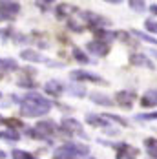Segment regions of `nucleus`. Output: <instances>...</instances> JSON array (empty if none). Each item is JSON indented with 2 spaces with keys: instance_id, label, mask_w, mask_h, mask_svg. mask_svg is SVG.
I'll list each match as a JSON object with an SVG mask.
<instances>
[{
  "instance_id": "nucleus-7",
  "label": "nucleus",
  "mask_w": 157,
  "mask_h": 159,
  "mask_svg": "<svg viewBox=\"0 0 157 159\" xmlns=\"http://www.w3.org/2000/svg\"><path fill=\"white\" fill-rule=\"evenodd\" d=\"M20 57H22L24 61H29V62H44V61H46V59H44L38 51H35V49H24V51L20 53Z\"/></svg>"
},
{
  "instance_id": "nucleus-36",
  "label": "nucleus",
  "mask_w": 157,
  "mask_h": 159,
  "mask_svg": "<svg viewBox=\"0 0 157 159\" xmlns=\"http://www.w3.org/2000/svg\"><path fill=\"white\" fill-rule=\"evenodd\" d=\"M0 121H2V119H0Z\"/></svg>"
},
{
  "instance_id": "nucleus-31",
  "label": "nucleus",
  "mask_w": 157,
  "mask_h": 159,
  "mask_svg": "<svg viewBox=\"0 0 157 159\" xmlns=\"http://www.w3.org/2000/svg\"><path fill=\"white\" fill-rule=\"evenodd\" d=\"M35 4H38V7H42V9H44V7L47 9V4H49V2H35Z\"/></svg>"
},
{
  "instance_id": "nucleus-17",
  "label": "nucleus",
  "mask_w": 157,
  "mask_h": 159,
  "mask_svg": "<svg viewBox=\"0 0 157 159\" xmlns=\"http://www.w3.org/2000/svg\"><path fill=\"white\" fill-rule=\"evenodd\" d=\"M0 139H6V141H18L20 135L16 134L15 130H2V132H0Z\"/></svg>"
},
{
  "instance_id": "nucleus-23",
  "label": "nucleus",
  "mask_w": 157,
  "mask_h": 159,
  "mask_svg": "<svg viewBox=\"0 0 157 159\" xmlns=\"http://www.w3.org/2000/svg\"><path fill=\"white\" fill-rule=\"evenodd\" d=\"M73 11V6H70V4H61L59 6V16H64V15H68V13H71Z\"/></svg>"
},
{
  "instance_id": "nucleus-16",
  "label": "nucleus",
  "mask_w": 157,
  "mask_h": 159,
  "mask_svg": "<svg viewBox=\"0 0 157 159\" xmlns=\"http://www.w3.org/2000/svg\"><path fill=\"white\" fill-rule=\"evenodd\" d=\"M90 99L93 102H99L102 106H111V99H108L106 95H101V93H90Z\"/></svg>"
},
{
  "instance_id": "nucleus-30",
  "label": "nucleus",
  "mask_w": 157,
  "mask_h": 159,
  "mask_svg": "<svg viewBox=\"0 0 157 159\" xmlns=\"http://www.w3.org/2000/svg\"><path fill=\"white\" fill-rule=\"evenodd\" d=\"M2 20H11V16H9V15H6L4 11H0V22H2Z\"/></svg>"
},
{
  "instance_id": "nucleus-4",
  "label": "nucleus",
  "mask_w": 157,
  "mask_h": 159,
  "mask_svg": "<svg viewBox=\"0 0 157 159\" xmlns=\"http://www.w3.org/2000/svg\"><path fill=\"white\" fill-rule=\"evenodd\" d=\"M71 79L75 80H92V82H102V79L95 73H90V71H82V70H75L71 71Z\"/></svg>"
},
{
  "instance_id": "nucleus-29",
  "label": "nucleus",
  "mask_w": 157,
  "mask_h": 159,
  "mask_svg": "<svg viewBox=\"0 0 157 159\" xmlns=\"http://www.w3.org/2000/svg\"><path fill=\"white\" fill-rule=\"evenodd\" d=\"M4 123H6L7 126H20V125H22L20 121H15V119H6Z\"/></svg>"
},
{
  "instance_id": "nucleus-13",
  "label": "nucleus",
  "mask_w": 157,
  "mask_h": 159,
  "mask_svg": "<svg viewBox=\"0 0 157 159\" xmlns=\"http://www.w3.org/2000/svg\"><path fill=\"white\" fill-rule=\"evenodd\" d=\"M130 61H132V64H135V66L150 68V70H154V68H155V66L150 62V61H148V59H146L144 55H132V59H130Z\"/></svg>"
},
{
  "instance_id": "nucleus-35",
  "label": "nucleus",
  "mask_w": 157,
  "mask_h": 159,
  "mask_svg": "<svg viewBox=\"0 0 157 159\" xmlns=\"http://www.w3.org/2000/svg\"><path fill=\"white\" fill-rule=\"evenodd\" d=\"M4 157H6V154H4V152L0 150V159H4Z\"/></svg>"
},
{
  "instance_id": "nucleus-11",
  "label": "nucleus",
  "mask_w": 157,
  "mask_h": 159,
  "mask_svg": "<svg viewBox=\"0 0 157 159\" xmlns=\"http://www.w3.org/2000/svg\"><path fill=\"white\" fill-rule=\"evenodd\" d=\"M44 92L49 95H61L62 93V84L59 80H47L44 84Z\"/></svg>"
},
{
  "instance_id": "nucleus-14",
  "label": "nucleus",
  "mask_w": 157,
  "mask_h": 159,
  "mask_svg": "<svg viewBox=\"0 0 157 159\" xmlns=\"http://www.w3.org/2000/svg\"><path fill=\"white\" fill-rule=\"evenodd\" d=\"M84 16H86V20H88V24H93V26H102V24H108V20H106V18L95 15V13H84Z\"/></svg>"
},
{
  "instance_id": "nucleus-18",
  "label": "nucleus",
  "mask_w": 157,
  "mask_h": 159,
  "mask_svg": "<svg viewBox=\"0 0 157 159\" xmlns=\"http://www.w3.org/2000/svg\"><path fill=\"white\" fill-rule=\"evenodd\" d=\"M88 123H90V125H93V126H106V121H102V117L93 115V113H90V115H88Z\"/></svg>"
},
{
  "instance_id": "nucleus-22",
  "label": "nucleus",
  "mask_w": 157,
  "mask_h": 159,
  "mask_svg": "<svg viewBox=\"0 0 157 159\" xmlns=\"http://www.w3.org/2000/svg\"><path fill=\"white\" fill-rule=\"evenodd\" d=\"M137 121H152V119H157V111H152V113H139L135 115Z\"/></svg>"
},
{
  "instance_id": "nucleus-28",
  "label": "nucleus",
  "mask_w": 157,
  "mask_h": 159,
  "mask_svg": "<svg viewBox=\"0 0 157 159\" xmlns=\"http://www.w3.org/2000/svg\"><path fill=\"white\" fill-rule=\"evenodd\" d=\"M144 26H146V30H148L150 33H157V22H154V20H146Z\"/></svg>"
},
{
  "instance_id": "nucleus-26",
  "label": "nucleus",
  "mask_w": 157,
  "mask_h": 159,
  "mask_svg": "<svg viewBox=\"0 0 157 159\" xmlns=\"http://www.w3.org/2000/svg\"><path fill=\"white\" fill-rule=\"evenodd\" d=\"M13 159H35V157H31L28 152H24V150H15L13 152Z\"/></svg>"
},
{
  "instance_id": "nucleus-3",
  "label": "nucleus",
  "mask_w": 157,
  "mask_h": 159,
  "mask_svg": "<svg viewBox=\"0 0 157 159\" xmlns=\"http://www.w3.org/2000/svg\"><path fill=\"white\" fill-rule=\"evenodd\" d=\"M61 128H62L64 132H68V134H80V135H84V132H82V126H80V123L75 121V119H64L62 123H61Z\"/></svg>"
},
{
  "instance_id": "nucleus-6",
  "label": "nucleus",
  "mask_w": 157,
  "mask_h": 159,
  "mask_svg": "<svg viewBox=\"0 0 157 159\" xmlns=\"http://www.w3.org/2000/svg\"><path fill=\"white\" fill-rule=\"evenodd\" d=\"M0 11H4L6 15L9 16H15L18 11H20V6L16 4V2H9V0H4V2H0Z\"/></svg>"
},
{
  "instance_id": "nucleus-1",
  "label": "nucleus",
  "mask_w": 157,
  "mask_h": 159,
  "mask_svg": "<svg viewBox=\"0 0 157 159\" xmlns=\"http://www.w3.org/2000/svg\"><path fill=\"white\" fill-rule=\"evenodd\" d=\"M49 108H51V102L47 99H44L38 93H28V95L24 97V102H22L20 111L26 117H40V115L47 113Z\"/></svg>"
},
{
  "instance_id": "nucleus-32",
  "label": "nucleus",
  "mask_w": 157,
  "mask_h": 159,
  "mask_svg": "<svg viewBox=\"0 0 157 159\" xmlns=\"http://www.w3.org/2000/svg\"><path fill=\"white\" fill-rule=\"evenodd\" d=\"M6 33L7 31H2V30H0V40H6Z\"/></svg>"
},
{
  "instance_id": "nucleus-34",
  "label": "nucleus",
  "mask_w": 157,
  "mask_h": 159,
  "mask_svg": "<svg viewBox=\"0 0 157 159\" xmlns=\"http://www.w3.org/2000/svg\"><path fill=\"white\" fill-rule=\"evenodd\" d=\"M150 53H152V55H154V57H155V59H157V49H152Z\"/></svg>"
},
{
  "instance_id": "nucleus-33",
  "label": "nucleus",
  "mask_w": 157,
  "mask_h": 159,
  "mask_svg": "<svg viewBox=\"0 0 157 159\" xmlns=\"http://www.w3.org/2000/svg\"><path fill=\"white\" fill-rule=\"evenodd\" d=\"M150 11H152V13H155V15H157V6H152V7H150Z\"/></svg>"
},
{
  "instance_id": "nucleus-10",
  "label": "nucleus",
  "mask_w": 157,
  "mask_h": 159,
  "mask_svg": "<svg viewBox=\"0 0 157 159\" xmlns=\"http://www.w3.org/2000/svg\"><path fill=\"white\" fill-rule=\"evenodd\" d=\"M137 157V150L128 146V144H123L117 152V159H135Z\"/></svg>"
},
{
  "instance_id": "nucleus-15",
  "label": "nucleus",
  "mask_w": 157,
  "mask_h": 159,
  "mask_svg": "<svg viewBox=\"0 0 157 159\" xmlns=\"http://www.w3.org/2000/svg\"><path fill=\"white\" fill-rule=\"evenodd\" d=\"M16 70V62L13 59H0V71H13Z\"/></svg>"
},
{
  "instance_id": "nucleus-5",
  "label": "nucleus",
  "mask_w": 157,
  "mask_h": 159,
  "mask_svg": "<svg viewBox=\"0 0 157 159\" xmlns=\"http://www.w3.org/2000/svg\"><path fill=\"white\" fill-rule=\"evenodd\" d=\"M135 101V92H117V102L123 108H130Z\"/></svg>"
},
{
  "instance_id": "nucleus-25",
  "label": "nucleus",
  "mask_w": 157,
  "mask_h": 159,
  "mask_svg": "<svg viewBox=\"0 0 157 159\" xmlns=\"http://www.w3.org/2000/svg\"><path fill=\"white\" fill-rule=\"evenodd\" d=\"M144 144H146L148 152H157V139L150 137V139H146V141H144Z\"/></svg>"
},
{
  "instance_id": "nucleus-2",
  "label": "nucleus",
  "mask_w": 157,
  "mask_h": 159,
  "mask_svg": "<svg viewBox=\"0 0 157 159\" xmlns=\"http://www.w3.org/2000/svg\"><path fill=\"white\" fill-rule=\"evenodd\" d=\"M86 154H88L86 146L71 143V144H64L61 148H57L55 154H53V157L55 159H75L77 156H86Z\"/></svg>"
},
{
  "instance_id": "nucleus-12",
  "label": "nucleus",
  "mask_w": 157,
  "mask_h": 159,
  "mask_svg": "<svg viewBox=\"0 0 157 159\" xmlns=\"http://www.w3.org/2000/svg\"><path fill=\"white\" fill-rule=\"evenodd\" d=\"M142 106L144 108H148V106H155L157 104V90H150V92H146V95L142 97Z\"/></svg>"
},
{
  "instance_id": "nucleus-27",
  "label": "nucleus",
  "mask_w": 157,
  "mask_h": 159,
  "mask_svg": "<svg viewBox=\"0 0 157 159\" xmlns=\"http://www.w3.org/2000/svg\"><path fill=\"white\" fill-rule=\"evenodd\" d=\"M104 117H106V119H111V121H117V123H121L123 126H128V123H126L123 117H119V115H113V113H106Z\"/></svg>"
},
{
  "instance_id": "nucleus-21",
  "label": "nucleus",
  "mask_w": 157,
  "mask_h": 159,
  "mask_svg": "<svg viewBox=\"0 0 157 159\" xmlns=\"http://www.w3.org/2000/svg\"><path fill=\"white\" fill-rule=\"evenodd\" d=\"M73 57L77 59L78 62H82V64H88V62H90V59H88V57H86V55H84V53H82L78 48L73 49Z\"/></svg>"
},
{
  "instance_id": "nucleus-9",
  "label": "nucleus",
  "mask_w": 157,
  "mask_h": 159,
  "mask_svg": "<svg viewBox=\"0 0 157 159\" xmlns=\"http://www.w3.org/2000/svg\"><path fill=\"white\" fill-rule=\"evenodd\" d=\"M88 49H90V53L99 55V57H102V55H106V53H108V46H106L104 42H99V40L90 42V44H88Z\"/></svg>"
},
{
  "instance_id": "nucleus-8",
  "label": "nucleus",
  "mask_w": 157,
  "mask_h": 159,
  "mask_svg": "<svg viewBox=\"0 0 157 159\" xmlns=\"http://www.w3.org/2000/svg\"><path fill=\"white\" fill-rule=\"evenodd\" d=\"M35 132H37V135H38V139H42V137H46V135H49L51 132H53V123L51 121H40L38 125H37V128H35Z\"/></svg>"
},
{
  "instance_id": "nucleus-20",
  "label": "nucleus",
  "mask_w": 157,
  "mask_h": 159,
  "mask_svg": "<svg viewBox=\"0 0 157 159\" xmlns=\"http://www.w3.org/2000/svg\"><path fill=\"white\" fill-rule=\"evenodd\" d=\"M133 35H135V37H139V39H141V40H144V42H150V44H154V46H157V39H154V37H150V35H146V33L133 31Z\"/></svg>"
},
{
  "instance_id": "nucleus-24",
  "label": "nucleus",
  "mask_w": 157,
  "mask_h": 159,
  "mask_svg": "<svg viewBox=\"0 0 157 159\" xmlns=\"http://www.w3.org/2000/svg\"><path fill=\"white\" fill-rule=\"evenodd\" d=\"M130 7L135 9V11H144V9H146L144 2H141V0H132V2H130Z\"/></svg>"
},
{
  "instance_id": "nucleus-19",
  "label": "nucleus",
  "mask_w": 157,
  "mask_h": 159,
  "mask_svg": "<svg viewBox=\"0 0 157 159\" xmlns=\"http://www.w3.org/2000/svg\"><path fill=\"white\" fill-rule=\"evenodd\" d=\"M68 90H70V93H71V95H77V97H84V95H86V93H84L86 90H84L82 86H77V84H70V88H68Z\"/></svg>"
}]
</instances>
